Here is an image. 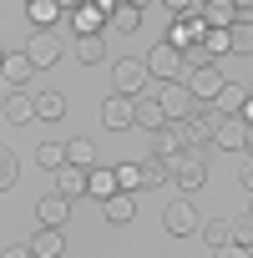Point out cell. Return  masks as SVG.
Here are the masks:
<instances>
[{"instance_id": "7", "label": "cell", "mask_w": 253, "mask_h": 258, "mask_svg": "<svg viewBox=\"0 0 253 258\" xmlns=\"http://www.w3.org/2000/svg\"><path fill=\"white\" fill-rule=\"evenodd\" d=\"M157 101L167 106V116H172V121H187V116H198V111H193V106H198V96L187 91V81H167V86L157 91Z\"/></svg>"}, {"instance_id": "16", "label": "cell", "mask_w": 253, "mask_h": 258, "mask_svg": "<svg viewBox=\"0 0 253 258\" xmlns=\"http://www.w3.org/2000/svg\"><path fill=\"white\" fill-rule=\"evenodd\" d=\"M172 116H167V106L157 101V96H137V132H162Z\"/></svg>"}, {"instance_id": "34", "label": "cell", "mask_w": 253, "mask_h": 258, "mask_svg": "<svg viewBox=\"0 0 253 258\" xmlns=\"http://www.w3.org/2000/svg\"><path fill=\"white\" fill-rule=\"evenodd\" d=\"M16 177H21L16 152H0V192H11V187H16Z\"/></svg>"}, {"instance_id": "27", "label": "cell", "mask_w": 253, "mask_h": 258, "mask_svg": "<svg viewBox=\"0 0 253 258\" xmlns=\"http://www.w3.org/2000/svg\"><path fill=\"white\" fill-rule=\"evenodd\" d=\"M36 116L41 121H61L66 116V96L61 91H36Z\"/></svg>"}, {"instance_id": "20", "label": "cell", "mask_w": 253, "mask_h": 258, "mask_svg": "<svg viewBox=\"0 0 253 258\" xmlns=\"http://www.w3.org/2000/svg\"><path fill=\"white\" fill-rule=\"evenodd\" d=\"M203 21H208V31H233L238 26V6L233 0H203Z\"/></svg>"}, {"instance_id": "43", "label": "cell", "mask_w": 253, "mask_h": 258, "mask_svg": "<svg viewBox=\"0 0 253 258\" xmlns=\"http://www.w3.org/2000/svg\"><path fill=\"white\" fill-rule=\"evenodd\" d=\"M61 6H66V16H71V11H81V6H86V0H61Z\"/></svg>"}, {"instance_id": "40", "label": "cell", "mask_w": 253, "mask_h": 258, "mask_svg": "<svg viewBox=\"0 0 253 258\" xmlns=\"http://www.w3.org/2000/svg\"><path fill=\"white\" fill-rule=\"evenodd\" d=\"M238 116H243V121H248V126H253V91H248V96H243V111H238Z\"/></svg>"}, {"instance_id": "21", "label": "cell", "mask_w": 253, "mask_h": 258, "mask_svg": "<svg viewBox=\"0 0 253 258\" xmlns=\"http://www.w3.org/2000/svg\"><path fill=\"white\" fill-rule=\"evenodd\" d=\"M101 213H106L111 228H126V223L137 218V192H116L111 203H101Z\"/></svg>"}, {"instance_id": "42", "label": "cell", "mask_w": 253, "mask_h": 258, "mask_svg": "<svg viewBox=\"0 0 253 258\" xmlns=\"http://www.w3.org/2000/svg\"><path fill=\"white\" fill-rule=\"evenodd\" d=\"M96 6H101V11H106V16H111V11H116V6H121V0H96Z\"/></svg>"}, {"instance_id": "28", "label": "cell", "mask_w": 253, "mask_h": 258, "mask_svg": "<svg viewBox=\"0 0 253 258\" xmlns=\"http://www.w3.org/2000/svg\"><path fill=\"white\" fill-rule=\"evenodd\" d=\"M167 182H172L167 162H162V157H147V162H142V192H152V187H167Z\"/></svg>"}, {"instance_id": "48", "label": "cell", "mask_w": 253, "mask_h": 258, "mask_svg": "<svg viewBox=\"0 0 253 258\" xmlns=\"http://www.w3.org/2000/svg\"><path fill=\"white\" fill-rule=\"evenodd\" d=\"M248 258H253V248H248Z\"/></svg>"}, {"instance_id": "1", "label": "cell", "mask_w": 253, "mask_h": 258, "mask_svg": "<svg viewBox=\"0 0 253 258\" xmlns=\"http://www.w3.org/2000/svg\"><path fill=\"white\" fill-rule=\"evenodd\" d=\"M167 172H172L177 198H193V192H203V182H208V162H203V152H182V157H172Z\"/></svg>"}, {"instance_id": "31", "label": "cell", "mask_w": 253, "mask_h": 258, "mask_svg": "<svg viewBox=\"0 0 253 258\" xmlns=\"http://www.w3.org/2000/svg\"><path fill=\"white\" fill-rule=\"evenodd\" d=\"M36 167H46V172L66 167V142H41L36 147Z\"/></svg>"}, {"instance_id": "12", "label": "cell", "mask_w": 253, "mask_h": 258, "mask_svg": "<svg viewBox=\"0 0 253 258\" xmlns=\"http://www.w3.org/2000/svg\"><path fill=\"white\" fill-rule=\"evenodd\" d=\"M106 21H111V16L96 6V0H86L81 11H71V31H76V41H81V36H106Z\"/></svg>"}, {"instance_id": "25", "label": "cell", "mask_w": 253, "mask_h": 258, "mask_svg": "<svg viewBox=\"0 0 253 258\" xmlns=\"http://www.w3.org/2000/svg\"><path fill=\"white\" fill-rule=\"evenodd\" d=\"M71 51H76L81 66H101V56H106V36H81Z\"/></svg>"}, {"instance_id": "24", "label": "cell", "mask_w": 253, "mask_h": 258, "mask_svg": "<svg viewBox=\"0 0 253 258\" xmlns=\"http://www.w3.org/2000/svg\"><path fill=\"white\" fill-rule=\"evenodd\" d=\"M31 253H36V258H66V233H61V228H41V233L31 238Z\"/></svg>"}, {"instance_id": "37", "label": "cell", "mask_w": 253, "mask_h": 258, "mask_svg": "<svg viewBox=\"0 0 253 258\" xmlns=\"http://www.w3.org/2000/svg\"><path fill=\"white\" fill-rule=\"evenodd\" d=\"M162 11H172V16H203V0H162Z\"/></svg>"}, {"instance_id": "29", "label": "cell", "mask_w": 253, "mask_h": 258, "mask_svg": "<svg viewBox=\"0 0 253 258\" xmlns=\"http://www.w3.org/2000/svg\"><path fill=\"white\" fill-rule=\"evenodd\" d=\"M198 238H203L208 248H223V243H233V223H228V218H208Z\"/></svg>"}, {"instance_id": "49", "label": "cell", "mask_w": 253, "mask_h": 258, "mask_svg": "<svg viewBox=\"0 0 253 258\" xmlns=\"http://www.w3.org/2000/svg\"><path fill=\"white\" fill-rule=\"evenodd\" d=\"M248 61H253V56H248Z\"/></svg>"}, {"instance_id": "14", "label": "cell", "mask_w": 253, "mask_h": 258, "mask_svg": "<svg viewBox=\"0 0 253 258\" xmlns=\"http://www.w3.org/2000/svg\"><path fill=\"white\" fill-rule=\"evenodd\" d=\"M223 86H228V81H223L213 66H198V71H187V91H193L198 101H208V106L218 101V91H223Z\"/></svg>"}, {"instance_id": "22", "label": "cell", "mask_w": 253, "mask_h": 258, "mask_svg": "<svg viewBox=\"0 0 253 258\" xmlns=\"http://www.w3.org/2000/svg\"><path fill=\"white\" fill-rule=\"evenodd\" d=\"M0 111H6L11 126H26V121L36 116V96H26V91H6V106H0Z\"/></svg>"}, {"instance_id": "30", "label": "cell", "mask_w": 253, "mask_h": 258, "mask_svg": "<svg viewBox=\"0 0 253 258\" xmlns=\"http://www.w3.org/2000/svg\"><path fill=\"white\" fill-rule=\"evenodd\" d=\"M66 162H76V167H96V147H91V137H71V142H66Z\"/></svg>"}, {"instance_id": "13", "label": "cell", "mask_w": 253, "mask_h": 258, "mask_svg": "<svg viewBox=\"0 0 253 258\" xmlns=\"http://www.w3.org/2000/svg\"><path fill=\"white\" fill-rule=\"evenodd\" d=\"M182 132H187V147H193V152L213 147V132H218V111H198V116H187V121H182Z\"/></svg>"}, {"instance_id": "44", "label": "cell", "mask_w": 253, "mask_h": 258, "mask_svg": "<svg viewBox=\"0 0 253 258\" xmlns=\"http://www.w3.org/2000/svg\"><path fill=\"white\" fill-rule=\"evenodd\" d=\"M233 6H238V11H253V0H233Z\"/></svg>"}, {"instance_id": "47", "label": "cell", "mask_w": 253, "mask_h": 258, "mask_svg": "<svg viewBox=\"0 0 253 258\" xmlns=\"http://www.w3.org/2000/svg\"><path fill=\"white\" fill-rule=\"evenodd\" d=\"M137 6H147V0H137Z\"/></svg>"}, {"instance_id": "11", "label": "cell", "mask_w": 253, "mask_h": 258, "mask_svg": "<svg viewBox=\"0 0 253 258\" xmlns=\"http://www.w3.org/2000/svg\"><path fill=\"white\" fill-rule=\"evenodd\" d=\"M56 192L61 198H86L91 192V167H76V162H66V167H56Z\"/></svg>"}, {"instance_id": "5", "label": "cell", "mask_w": 253, "mask_h": 258, "mask_svg": "<svg viewBox=\"0 0 253 258\" xmlns=\"http://www.w3.org/2000/svg\"><path fill=\"white\" fill-rule=\"evenodd\" d=\"M142 81H152V76H147V61H137V56H116V61H111V91L142 96Z\"/></svg>"}, {"instance_id": "36", "label": "cell", "mask_w": 253, "mask_h": 258, "mask_svg": "<svg viewBox=\"0 0 253 258\" xmlns=\"http://www.w3.org/2000/svg\"><path fill=\"white\" fill-rule=\"evenodd\" d=\"M233 243H243V248H253V213H243V218H233Z\"/></svg>"}, {"instance_id": "41", "label": "cell", "mask_w": 253, "mask_h": 258, "mask_svg": "<svg viewBox=\"0 0 253 258\" xmlns=\"http://www.w3.org/2000/svg\"><path fill=\"white\" fill-rule=\"evenodd\" d=\"M238 182H243V187H248V192H253V162H248V167H243V172H238Z\"/></svg>"}, {"instance_id": "10", "label": "cell", "mask_w": 253, "mask_h": 258, "mask_svg": "<svg viewBox=\"0 0 253 258\" xmlns=\"http://www.w3.org/2000/svg\"><path fill=\"white\" fill-rule=\"evenodd\" d=\"M26 56L36 61V71H51V66L61 61V36H56V31H36V36L26 41Z\"/></svg>"}, {"instance_id": "15", "label": "cell", "mask_w": 253, "mask_h": 258, "mask_svg": "<svg viewBox=\"0 0 253 258\" xmlns=\"http://www.w3.org/2000/svg\"><path fill=\"white\" fill-rule=\"evenodd\" d=\"M106 31L111 36H137L142 31V6L137 0H121V6L111 11V21H106Z\"/></svg>"}, {"instance_id": "3", "label": "cell", "mask_w": 253, "mask_h": 258, "mask_svg": "<svg viewBox=\"0 0 253 258\" xmlns=\"http://www.w3.org/2000/svg\"><path fill=\"white\" fill-rule=\"evenodd\" d=\"M101 126H106V132H137V96L111 91L101 101Z\"/></svg>"}, {"instance_id": "32", "label": "cell", "mask_w": 253, "mask_h": 258, "mask_svg": "<svg viewBox=\"0 0 253 258\" xmlns=\"http://www.w3.org/2000/svg\"><path fill=\"white\" fill-rule=\"evenodd\" d=\"M228 36H233V56H253V21H238Z\"/></svg>"}, {"instance_id": "17", "label": "cell", "mask_w": 253, "mask_h": 258, "mask_svg": "<svg viewBox=\"0 0 253 258\" xmlns=\"http://www.w3.org/2000/svg\"><path fill=\"white\" fill-rule=\"evenodd\" d=\"M0 76H6V86H11V91H21V86L36 76V61H31L26 51H11V56H6V66H0Z\"/></svg>"}, {"instance_id": "9", "label": "cell", "mask_w": 253, "mask_h": 258, "mask_svg": "<svg viewBox=\"0 0 253 258\" xmlns=\"http://www.w3.org/2000/svg\"><path fill=\"white\" fill-rule=\"evenodd\" d=\"M182 152H193V147H187V132H182V121H167L162 132H152V157L172 162V157H182Z\"/></svg>"}, {"instance_id": "35", "label": "cell", "mask_w": 253, "mask_h": 258, "mask_svg": "<svg viewBox=\"0 0 253 258\" xmlns=\"http://www.w3.org/2000/svg\"><path fill=\"white\" fill-rule=\"evenodd\" d=\"M203 46H208V56H233V36L228 31H208Z\"/></svg>"}, {"instance_id": "6", "label": "cell", "mask_w": 253, "mask_h": 258, "mask_svg": "<svg viewBox=\"0 0 253 258\" xmlns=\"http://www.w3.org/2000/svg\"><path fill=\"white\" fill-rule=\"evenodd\" d=\"M162 41H172L177 51H193V46H203V41H208V21H203V16H172Z\"/></svg>"}, {"instance_id": "19", "label": "cell", "mask_w": 253, "mask_h": 258, "mask_svg": "<svg viewBox=\"0 0 253 258\" xmlns=\"http://www.w3.org/2000/svg\"><path fill=\"white\" fill-rule=\"evenodd\" d=\"M26 16H31L36 31H56V21L66 16V6H61V0H26Z\"/></svg>"}, {"instance_id": "45", "label": "cell", "mask_w": 253, "mask_h": 258, "mask_svg": "<svg viewBox=\"0 0 253 258\" xmlns=\"http://www.w3.org/2000/svg\"><path fill=\"white\" fill-rule=\"evenodd\" d=\"M248 157H253V126H248Z\"/></svg>"}, {"instance_id": "38", "label": "cell", "mask_w": 253, "mask_h": 258, "mask_svg": "<svg viewBox=\"0 0 253 258\" xmlns=\"http://www.w3.org/2000/svg\"><path fill=\"white\" fill-rule=\"evenodd\" d=\"M0 258H36V253H31V243H6Z\"/></svg>"}, {"instance_id": "18", "label": "cell", "mask_w": 253, "mask_h": 258, "mask_svg": "<svg viewBox=\"0 0 253 258\" xmlns=\"http://www.w3.org/2000/svg\"><path fill=\"white\" fill-rule=\"evenodd\" d=\"M36 218H41V228H66V218H71V198H61V192L41 198V203H36Z\"/></svg>"}, {"instance_id": "33", "label": "cell", "mask_w": 253, "mask_h": 258, "mask_svg": "<svg viewBox=\"0 0 253 258\" xmlns=\"http://www.w3.org/2000/svg\"><path fill=\"white\" fill-rule=\"evenodd\" d=\"M116 177H121V192H142V162H116Z\"/></svg>"}, {"instance_id": "23", "label": "cell", "mask_w": 253, "mask_h": 258, "mask_svg": "<svg viewBox=\"0 0 253 258\" xmlns=\"http://www.w3.org/2000/svg\"><path fill=\"white\" fill-rule=\"evenodd\" d=\"M121 192V177H116V167H91V192L86 198H96V203H111Z\"/></svg>"}, {"instance_id": "4", "label": "cell", "mask_w": 253, "mask_h": 258, "mask_svg": "<svg viewBox=\"0 0 253 258\" xmlns=\"http://www.w3.org/2000/svg\"><path fill=\"white\" fill-rule=\"evenodd\" d=\"M162 228H167L172 238H193V233H203V218H198L193 198H172V203L162 208Z\"/></svg>"}, {"instance_id": "46", "label": "cell", "mask_w": 253, "mask_h": 258, "mask_svg": "<svg viewBox=\"0 0 253 258\" xmlns=\"http://www.w3.org/2000/svg\"><path fill=\"white\" fill-rule=\"evenodd\" d=\"M248 213H253V192H248Z\"/></svg>"}, {"instance_id": "39", "label": "cell", "mask_w": 253, "mask_h": 258, "mask_svg": "<svg viewBox=\"0 0 253 258\" xmlns=\"http://www.w3.org/2000/svg\"><path fill=\"white\" fill-rule=\"evenodd\" d=\"M213 258H248V248L243 243H223V248H213Z\"/></svg>"}, {"instance_id": "2", "label": "cell", "mask_w": 253, "mask_h": 258, "mask_svg": "<svg viewBox=\"0 0 253 258\" xmlns=\"http://www.w3.org/2000/svg\"><path fill=\"white\" fill-rule=\"evenodd\" d=\"M142 61H147V76L167 86V81H182V61H187V51H177L172 41H157Z\"/></svg>"}, {"instance_id": "26", "label": "cell", "mask_w": 253, "mask_h": 258, "mask_svg": "<svg viewBox=\"0 0 253 258\" xmlns=\"http://www.w3.org/2000/svg\"><path fill=\"white\" fill-rule=\"evenodd\" d=\"M243 96H248V91H243L238 81H228V86L218 91V101H213V111H218V116H238V111H243Z\"/></svg>"}, {"instance_id": "8", "label": "cell", "mask_w": 253, "mask_h": 258, "mask_svg": "<svg viewBox=\"0 0 253 258\" xmlns=\"http://www.w3.org/2000/svg\"><path fill=\"white\" fill-rule=\"evenodd\" d=\"M213 147H218V152H248V121H243V116H218Z\"/></svg>"}]
</instances>
